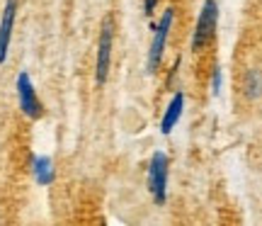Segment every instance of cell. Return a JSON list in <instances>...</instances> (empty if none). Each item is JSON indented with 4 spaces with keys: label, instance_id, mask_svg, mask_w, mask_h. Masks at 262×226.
<instances>
[{
    "label": "cell",
    "instance_id": "cell-4",
    "mask_svg": "<svg viewBox=\"0 0 262 226\" xmlns=\"http://www.w3.org/2000/svg\"><path fill=\"white\" fill-rule=\"evenodd\" d=\"M112 44H114V19L107 15L100 27V44H97V64H95V80L102 85L110 75V64H112Z\"/></svg>",
    "mask_w": 262,
    "mask_h": 226
},
{
    "label": "cell",
    "instance_id": "cell-8",
    "mask_svg": "<svg viewBox=\"0 0 262 226\" xmlns=\"http://www.w3.org/2000/svg\"><path fill=\"white\" fill-rule=\"evenodd\" d=\"M32 175L37 180V185H51L56 180L54 160L49 158V156H34L32 158Z\"/></svg>",
    "mask_w": 262,
    "mask_h": 226
},
{
    "label": "cell",
    "instance_id": "cell-5",
    "mask_svg": "<svg viewBox=\"0 0 262 226\" xmlns=\"http://www.w3.org/2000/svg\"><path fill=\"white\" fill-rule=\"evenodd\" d=\"M17 97H19V110H22L25 117H29V119H41L44 117V105L39 100L34 83H32L27 71H22L17 75Z\"/></svg>",
    "mask_w": 262,
    "mask_h": 226
},
{
    "label": "cell",
    "instance_id": "cell-2",
    "mask_svg": "<svg viewBox=\"0 0 262 226\" xmlns=\"http://www.w3.org/2000/svg\"><path fill=\"white\" fill-rule=\"evenodd\" d=\"M172 22H175V10L168 8L163 12L160 22L153 27V42H150L148 58H146V71H148V73H156V71H158L163 51H165V44H168V34H170V29H172Z\"/></svg>",
    "mask_w": 262,
    "mask_h": 226
},
{
    "label": "cell",
    "instance_id": "cell-6",
    "mask_svg": "<svg viewBox=\"0 0 262 226\" xmlns=\"http://www.w3.org/2000/svg\"><path fill=\"white\" fill-rule=\"evenodd\" d=\"M15 17H17V0H5L3 17H0V64H5V58H8Z\"/></svg>",
    "mask_w": 262,
    "mask_h": 226
},
{
    "label": "cell",
    "instance_id": "cell-7",
    "mask_svg": "<svg viewBox=\"0 0 262 226\" xmlns=\"http://www.w3.org/2000/svg\"><path fill=\"white\" fill-rule=\"evenodd\" d=\"M182 110H185V93L178 90V93L172 95V100L168 102V107H165L163 119H160V134L168 136V134L175 129V124H178L180 117H182Z\"/></svg>",
    "mask_w": 262,
    "mask_h": 226
},
{
    "label": "cell",
    "instance_id": "cell-1",
    "mask_svg": "<svg viewBox=\"0 0 262 226\" xmlns=\"http://www.w3.org/2000/svg\"><path fill=\"white\" fill-rule=\"evenodd\" d=\"M216 25H219V3L216 0H204L202 12H199L194 25V34H192V51H202L214 39Z\"/></svg>",
    "mask_w": 262,
    "mask_h": 226
},
{
    "label": "cell",
    "instance_id": "cell-10",
    "mask_svg": "<svg viewBox=\"0 0 262 226\" xmlns=\"http://www.w3.org/2000/svg\"><path fill=\"white\" fill-rule=\"evenodd\" d=\"M221 83H224V73L219 66H214V71H211V95L221 93Z\"/></svg>",
    "mask_w": 262,
    "mask_h": 226
},
{
    "label": "cell",
    "instance_id": "cell-9",
    "mask_svg": "<svg viewBox=\"0 0 262 226\" xmlns=\"http://www.w3.org/2000/svg\"><path fill=\"white\" fill-rule=\"evenodd\" d=\"M243 90L248 100H257L262 95V73L257 68H250L243 78Z\"/></svg>",
    "mask_w": 262,
    "mask_h": 226
},
{
    "label": "cell",
    "instance_id": "cell-11",
    "mask_svg": "<svg viewBox=\"0 0 262 226\" xmlns=\"http://www.w3.org/2000/svg\"><path fill=\"white\" fill-rule=\"evenodd\" d=\"M156 5H158V0H143V12H146V17H153Z\"/></svg>",
    "mask_w": 262,
    "mask_h": 226
},
{
    "label": "cell",
    "instance_id": "cell-3",
    "mask_svg": "<svg viewBox=\"0 0 262 226\" xmlns=\"http://www.w3.org/2000/svg\"><path fill=\"white\" fill-rule=\"evenodd\" d=\"M168 168H170L168 153L156 151L148 163V190L153 199H156V204H163L168 199Z\"/></svg>",
    "mask_w": 262,
    "mask_h": 226
}]
</instances>
